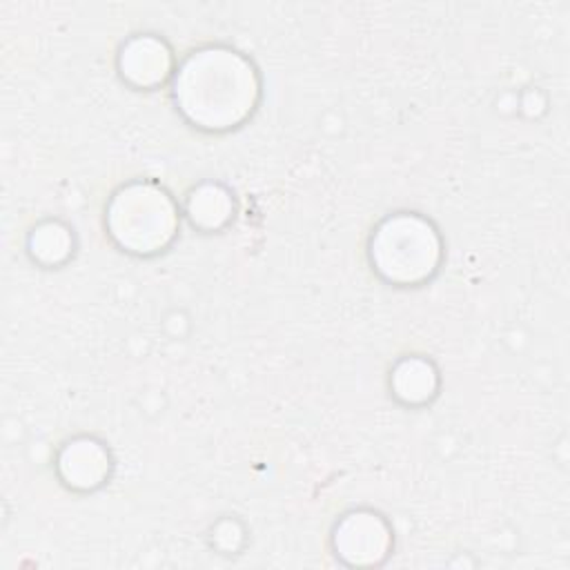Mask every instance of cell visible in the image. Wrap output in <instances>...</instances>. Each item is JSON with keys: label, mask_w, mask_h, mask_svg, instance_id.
I'll return each instance as SVG.
<instances>
[{"label": "cell", "mask_w": 570, "mask_h": 570, "mask_svg": "<svg viewBox=\"0 0 570 570\" xmlns=\"http://www.w3.org/2000/svg\"><path fill=\"white\" fill-rule=\"evenodd\" d=\"M367 258L381 281L419 287L441 267L443 243L436 227L416 212H394L372 232Z\"/></svg>", "instance_id": "obj_2"}, {"label": "cell", "mask_w": 570, "mask_h": 570, "mask_svg": "<svg viewBox=\"0 0 570 570\" xmlns=\"http://www.w3.org/2000/svg\"><path fill=\"white\" fill-rule=\"evenodd\" d=\"M27 247L36 263L56 267L73 254V234L58 220H45L31 229Z\"/></svg>", "instance_id": "obj_9"}, {"label": "cell", "mask_w": 570, "mask_h": 570, "mask_svg": "<svg viewBox=\"0 0 570 570\" xmlns=\"http://www.w3.org/2000/svg\"><path fill=\"white\" fill-rule=\"evenodd\" d=\"M118 71L127 85L136 89H154L174 76L171 51L151 33L134 36L120 47Z\"/></svg>", "instance_id": "obj_6"}, {"label": "cell", "mask_w": 570, "mask_h": 570, "mask_svg": "<svg viewBox=\"0 0 570 570\" xmlns=\"http://www.w3.org/2000/svg\"><path fill=\"white\" fill-rule=\"evenodd\" d=\"M56 470L69 490L91 492L109 479L111 456L100 441L91 436H76L60 448Z\"/></svg>", "instance_id": "obj_5"}, {"label": "cell", "mask_w": 570, "mask_h": 570, "mask_svg": "<svg viewBox=\"0 0 570 570\" xmlns=\"http://www.w3.org/2000/svg\"><path fill=\"white\" fill-rule=\"evenodd\" d=\"M390 390L403 405L419 407L430 403L439 390V372L430 358L419 354L396 361L390 374Z\"/></svg>", "instance_id": "obj_7"}, {"label": "cell", "mask_w": 570, "mask_h": 570, "mask_svg": "<svg viewBox=\"0 0 570 570\" xmlns=\"http://www.w3.org/2000/svg\"><path fill=\"white\" fill-rule=\"evenodd\" d=\"M176 111L196 129L229 131L240 127L261 100L256 67L240 51L209 45L191 51L171 76Z\"/></svg>", "instance_id": "obj_1"}, {"label": "cell", "mask_w": 570, "mask_h": 570, "mask_svg": "<svg viewBox=\"0 0 570 570\" xmlns=\"http://www.w3.org/2000/svg\"><path fill=\"white\" fill-rule=\"evenodd\" d=\"M392 546V528L374 510H352L332 530V550L345 566H381Z\"/></svg>", "instance_id": "obj_4"}, {"label": "cell", "mask_w": 570, "mask_h": 570, "mask_svg": "<svg viewBox=\"0 0 570 570\" xmlns=\"http://www.w3.org/2000/svg\"><path fill=\"white\" fill-rule=\"evenodd\" d=\"M234 198L220 183H200L185 198V216L200 232H218L234 218Z\"/></svg>", "instance_id": "obj_8"}, {"label": "cell", "mask_w": 570, "mask_h": 570, "mask_svg": "<svg viewBox=\"0 0 570 570\" xmlns=\"http://www.w3.org/2000/svg\"><path fill=\"white\" fill-rule=\"evenodd\" d=\"M105 227L122 252L154 256L174 243L180 214L160 185L131 180L111 194L105 207Z\"/></svg>", "instance_id": "obj_3"}]
</instances>
